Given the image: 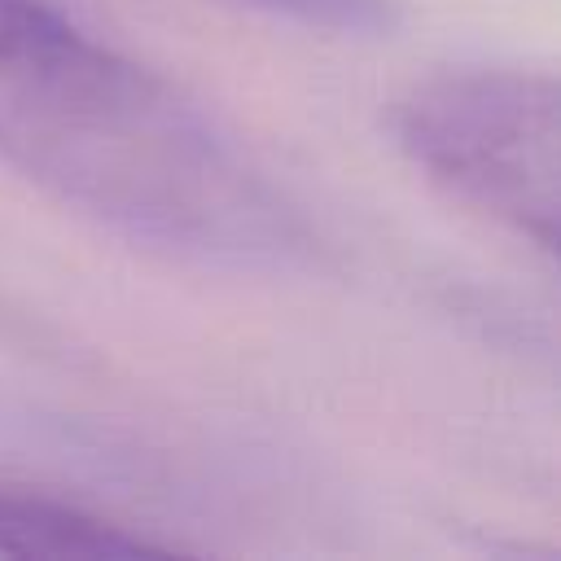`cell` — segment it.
Listing matches in <instances>:
<instances>
[{
    "label": "cell",
    "instance_id": "obj_1",
    "mask_svg": "<svg viewBox=\"0 0 561 561\" xmlns=\"http://www.w3.org/2000/svg\"><path fill=\"white\" fill-rule=\"evenodd\" d=\"M0 158L79 215L219 267H289L307 232L180 88L44 0H0Z\"/></svg>",
    "mask_w": 561,
    "mask_h": 561
},
{
    "label": "cell",
    "instance_id": "obj_2",
    "mask_svg": "<svg viewBox=\"0 0 561 561\" xmlns=\"http://www.w3.org/2000/svg\"><path fill=\"white\" fill-rule=\"evenodd\" d=\"M561 92L552 70L451 66L390 105L399 153L451 202L552 254L561 210Z\"/></svg>",
    "mask_w": 561,
    "mask_h": 561
},
{
    "label": "cell",
    "instance_id": "obj_3",
    "mask_svg": "<svg viewBox=\"0 0 561 561\" xmlns=\"http://www.w3.org/2000/svg\"><path fill=\"white\" fill-rule=\"evenodd\" d=\"M0 552L4 557H140V552H175V543L153 539L57 491L0 482Z\"/></svg>",
    "mask_w": 561,
    "mask_h": 561
},
{
    "label": "cell",
    "instance_id": "obj_4",
    "mask_svg": "<svg viewBox=\"0 0 561 561\" xmlns=\"http://www.w3.org/2000/svg\"><path fill=\"white\" fill-rule=\"evenodd\" d=\"M232 4L333 35H381L394 26V0H232Z\"/></svg>",
    "mask_w": 561,
    "mask_h": 561
}]
</instances>
